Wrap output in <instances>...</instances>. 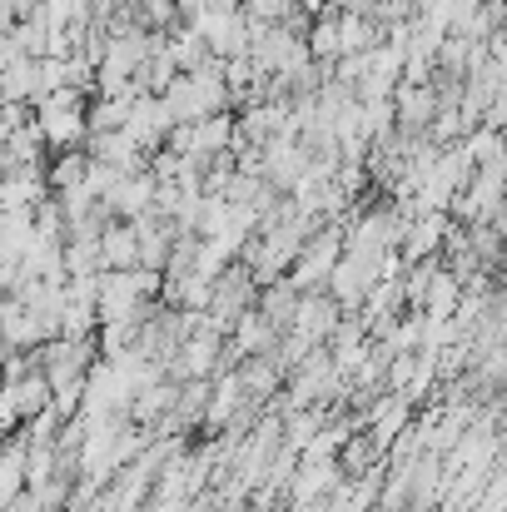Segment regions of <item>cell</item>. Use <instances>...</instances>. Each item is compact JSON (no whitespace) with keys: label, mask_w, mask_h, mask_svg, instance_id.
Here are the masks:
<instances>
[{"label":"cell","mask_w":507,"mask_h":512,"mask_svg":"<svg viewBox=\"0 0 507 512\" xmlns=\"http://www.w3.org/2000/svg\"><path fill=\"white\" fill-rule=\"evenodd\" d=\"M85 174H90V150L85 145L80 150H55L50 165H45V184H50V194H65V189L85 184Z\"/></svg>","instance_id":"3"},{"label":"cell","mask_w":507,"mask_h":512,"mask_svg":"<svg viewBox=\"0 0 507 512\" xmlns=\"http://www.w3.org/2000/svg\"><path fill=\"white\" fill-rule=\"evenodd\" d=\"M100 269H140L135 219H110V224L100 229Z\"/></svg>","instance_id":"2"},{"label":"cell","mask_w":507,"mask_h":512,"mask_svg":"<svg viewBox=\"0 0 507 512\" xmlns=\"http://www.w3.org/2000/svg\"><path fill=\"white\" fill-rule=\"evenodd\" d=\"M234 378H239V388H244L249 403L269 408V403L284 393V378H289V373L274 363V353H249V358L234 363Z\"/></svg>","instance_id":"1"}]
</instances>
